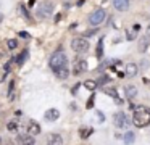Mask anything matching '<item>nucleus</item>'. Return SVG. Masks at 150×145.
<instances>
[{
	"label": "nucleus",
	"instance_id": "12",
	"mask_svg": "<svg viewBox=\"0 0 150 145\" xmlns=\"http://www.w3.org/2000/svg\"><path fill=\"white\" fill-rule=\"evenodd\" d=\"M139 73V68H137L136 63H127L126 64V74L127 76H136Z\"/></svg>",
	"mask_w": 150,
	"mask_h": 145
},
{
	"label": "nucleus",
	"instance_id": "22",
	"mask_svg": "<svg viewBox=\"0 0 150 145\" xmlns=\"http://www.w3.org/2000/svg\"><path fill=\"white\" fill-rule=\"evenodd\" d=\"M102 47H103V40L98 42V47H97V57H98V58L102 57Z\"/></svg>",
	"mask_w": 150,
	"mask_h": 145
},
{
	"label": "nucleus",
	"instance_id": "2",
	"mask_svg": "<svg viewBox=\"0 0 150 145\" xmlns=\"http://www.w3.org/2000/svg\"><path fill=\"white\" fill-rule=\"evenodd\" d=\"M66 64H68V58H66L65 52L58 50L50 57V68H52L55 73L60 69H63V68H66Z\"/></svg>",
	"mask_w": 150,
	"mask_h": 145
},
{
	"label": "nucleus",
	"instance_id": "14",
	"mask_svg": "<svg viewBox=\"0 0 150 145\" xmlns=\"http://www.w3.org/2000/svg\"><path fill=\"white\" fill-rule=\"evenodd\" d=\"M47 139H49V145H62L63 144L62 137L58 134H50Z\"/></svg>",
	"mask_w": 150,
	"mask_h": 145
},
{
	"label": "nucleus",
	"instance_id": "4",
	"mask_svg": "<svg viewBox=\"0 0 150 145\" xmlns=\"http://www.w3.org/2000/svg\"><path fill=\"white\" fill-rule=\"evenodd\" d=\"M105 16H107V11L103 8H97L95 11H92L89 15V24L92 26H98L105 21Z\"/></svg>",
	"mask_w": 150,
	"mask_h": 145
},
{
	"label": "nucleus",
	"instance_id": "13",
	"mask_svg": "<svg viewBox=\"0 0 150 145\" xmlns=\"http://www.w3.org/2000/svg\"><path fill=\"white\" fill-rule=\"evenodd\" d=\"M124 92H126V97L129 100L136 98V95H137V89L134 86H126V87H124Z\"/></svg>",
	"mask_w": 150,
	"mask_h": 145
},
{
	"label": "nucleus",
	"instance_id": "23",
	"mask_svg": "<svg viewBox=\"0 0 150 145\" xmlns=\"http://www.w3.org/2000/svg\"><path fill=\"white\" fill-rule=\"evenodd\" d=\"M26 57H28V52H26V50H24V52H23V53H21V57H20V58H18V63H20V64H21V63H23V61H24V58H26Z\"/></svg>",
	"mask_w": 150,
	"mask_h": 145
},
{
	"label": "nucleus",
	"instance_id": "7",
	"mask_svg": "<svg viewBox=\"0 0 150 145\" xmlns=\"http://www.w3.org/2000/svg\"><path fill=\"white\" fill-rule=\"evenodd\" d=\"M87 71V61L86 60H76L74 61V66H73V73L74 74H81Z\"/></svg>",
	"mask_w": 150,
	"mask_h": 145
},
{
	"label": "nucleus",
	"instance_id": "8",
	"mask_svg": "<svg viewBox=\"0 0 150 145\" xmlns=\"http://www.w3.org/2000/svg\"><path fill=\"white\" fill-rule=\"evenodd\" d=\"M28 134H29L31 137L39 135L40 134V126L37 124L36 121H29V124H28Z\"/></svg>",
	"mask_w": 150,
	"mask_h": 145
},
{
	"label": "nucleus",
	"instance_id": "27",
	"mask_svg": "<svg viewBox=\"0 0 150 145\" xmlns=\"http://www.w3.org/2000/svg\"><path fill=\"white\" fill-rule=\"evenodd\" d=\"M0 145H2V137H0Z\"/></svg>",
	"mask_w": 150,
	"mask_h": 145
},
{
	"label": "nucleus",
	"instance_id": "5",
	"mask_svg": "<svg viewBox=\"0 0 150 145\" xmlns=\"http://www.w3.org/2000/svg\"><path fill=\"white\" fill-rule=\"evenodd\" d=\"M52 13H53V5H52V2H44V3H40L39 5V8H37V16L39 18H50L52 16Z\"/></svg>",
	"mask_w": 150,
	"mask_h": 145
},
{
	"label": "nucleus",
	"instance_id": "10",
	"mask_svg": "<svg viewBox=\"0 0 150 145\" xmlns=\"http://www.w3.org/2000/svg\"><path fill=\"white\" fill-rule=\"evenodd\" d=\"M113 6L118 11H126L129 8V0H113Z\"/></svg>",
	"mask_w": 150,
	"mask_h": 145
},
{
	"label": "nucleus",
	"instance_id": "20",
	"mask_svg": "<svg viewBox=\"0 0 150 145\" xmlns=\"http://www.w3.org/2000/svg\"><path fill=\"white\" fill-rule=\"evenodd\" d=\"M84 86H86V89L94 90L95 87H97V82H95V81H86V82H84Z\"/></svg>",
	"mask_w": 150,
	"mask_h": 145
},
{
	"label": "nucleus",
	"instance_id": "6",
	"mask_svg": "<svg viewBox=\"0 0 150 145\" xmlns=\"http://www.w3.org/2000/svg\"><path fill=\"white\" fill-rule=\"evenodd\" d=\"M113 121H115V126L120 127V129H123V127H126V126H127V118H126V115H124L123 111L116 113L115 118H113Z\"/></svg>",
	"mask_w": 150,
	"mask_h": 145
},
{
	"label": "nucleus",
	"instance_id": "19",
	"mask_svg": "<svg viewBox=\"0 0 150 145\" xmlns=\"http://www.w3.org/2000/svg\"><path fill=\"white\" fill-rule=\"evenodd\" d=\"M7 45H8V48H10V50H15V48L18 47L16 39H8V40H7Z\"/></svg>",
	"mask_w": 150,
	"mask_h": 145
},
{
	"label": "nucleus",
	"instance_id": "26",
	"mask_svg": "<svg viewBox=\"0 0 150 145\" xmlns=\"http://www.w3.org/2000/svg\"><path fill=\"white\" fill-rule=\"evenodd\" d=\"M2 19H4V16H2V15H0V21H2Z\"/></svg>",
	"mask_w": 150,
	"mask_h": 145
},
{
	"label": "nucleus",
	"instance_id": "11",
	"mask_svg": "<svg viewBox=\"0 0 150 145\" xmlns=\"http://www.w3.org/2000/svg\"><path fill=\"white\" fill-rule=\"evenodd\" d=\"M58 116H60V113H58V110H55V108H50V110L45 111V119L47 121H55V119H58Z\"/></svg>",
	"mask_w": 150,
	"mask_h": 145
},
{
	"label": "nucleus",
	"instance_id": "3",
	"mask_svg": "<svg viewBox=\"0 0 150 145\" xmlns=\"http://www.w3.org/2000/svg\"><path fill=\"white\" fill-rule=\"evenodd\" d=\"M71 47H73V50H74L76 53H86L91 45H89V42H87L86 37H74L73 42H71Z\"/></svg>",
	"mask_w": 150,
	"mask_h": 145
},
{
	"label": "nucleus",
	"instance_id": "16",
	"mask_svg": "<svg viewBox=\"0 0 150 145\" xmlns=\"http://www.w3.org/2000/svg\"><path fill=\"white\" fill-rule=\"evenodd\" d=\"M105 93H108V95H111V97H113V98H115V102H116V103H121V98L118 97V93L115 92L113 89H105Z\"/></svg>",
	"mask_w": 150,
	"mask_h": 145
},
{
	"label": "nucleus",
	"instance_id": "21",
	"mask_svg": "<svg viewBox=\"0 0 150 145\" xmlns=\"http://www.w3.org/2000/svg\"><path fill=\"white\" fill-rule=\"evenodd\" d=\"M79 132H81V137H82V139H87L89 135L92 134V129H81Z\"/></svg>",
	"mask_w": 150,
	"mask_h": 145
},
{
	"label": "nucleus",
	"instance_id": "1",
	"mask_svg": "<svg viewBox=\"0 0 150 145\" xmlns=\"http://www.w3.org/2000/svg\"><path fill=\"white\" fill-rule=\"evenodd\" d=\"M132 121L137 127H147V126H150V108H147L144 105L134 106Z\"/></svg>",
	"mask_w": 150,
	"mask_h": 145
},
{
	"label": "nucleus",
	"instance_id": "24",
	"mask_svg": "<svg viewBox=\"0 0 150 145\" xmlns=\"http://www.w3.org/2000/svg\"><path fill=\"white\" fill-rule=\"evenodd\" d=\"M92 105H94V97H91V100L87 102V108H91Z\"/></svg>",
	"mask_w": 150,
	"mask_h": 145
},
{
	"label": "nucleus",
	"instance_id": "9",
	"mask_svg": "<svg viewBox=\"0 0 150 145\" xmlns=\"http://www.w3.org/2000/svg\"><path fill=\"white\" fill-rule=\"evenodd\" d=\"M18 144L20 145H34V137L29 134H20L18 135Z\"/></svg>",
	"mask_w": 150,
	"mask_h": 145
},
{
	"label": "nucleus",
	"instance_id": "17",
	"mask_svg": "<svg viewBox=\"0 0 150 145\" xmlns=\"http://www.w3.org/2000/svg\"><path fill=\"white\" fill-rule=\"evenodd\" d=\"M134 137H136V135H134L132 132H127V134L124 135V144H126V145H131V144L134 142Z\"/></svg>",
	"mask_w": 150,
	"mask_h": 145
},
{
	"label": "nucleus",
	"instance_id": "18",
	"mask_svg": "<svg viewBox=\"0 0 150 145\" xmlns=\"http://www.w3.org/2000/svg\"><path fill=\"white\" fill-rule=\"evenodd\" d=\"M8 131H11V132H15V131H18V127H20V124H18V121H10L8 122Z\"/></svg>",
	"mask_w": 150,
	"mask_h": 145
},
{
	"label": "nucleus",
	"instance_id": "15",
	"mask_svg": "<svg viewBox=\"0 0 150 145\" xmlns=\"http://www.w3.org/2000/svg\"><path fill=\"white\" fill-rule=\"evenodd\" d=\"M68 74H69L68 68H63V69L57 71V73H55V76H57V77H60V79H66V77H68Z\"/></svg>",
	"mask_w": 150,
	"mask_h": 145
},
{
	"label": "nucleus",
	"instance_id": "25",
	"mask_svg": "<svg viewBox=\"0 0 150 145\" xmlns=\"http://www.w3.org/2000/svg\"><path fill=\"white\" fill-rule=\"evenodd\" d=\"M28 35H29V34H28L26 31H21V32H20V37H24V39H26Z\"/></svg>",
	"mask_w": 150,
	"mask_h": 145
}]
</instances>
